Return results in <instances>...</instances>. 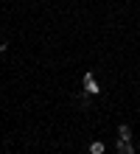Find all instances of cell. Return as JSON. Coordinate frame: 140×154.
Segmentation results:
<instances>
[{
	"instance_id": "obj_1",
	"label": "cell",
	"mask_w": 140,
	"mask_h": 154,
	"mask_svg": "<svg viewBox=\"0 0 140 154\" xmlns=\"http://www.w3.org/2000/svg\"><path fill=\"white\" fill-rule=\"evenodd\" d=\"M115 154H135V146H132V140H120V137H118Z\"/></svg>"
},
{
	"instance_id": "obj_2",
	"label": "cell",
	"mask_w": 140,
	"mask_h": 154,
	"mask_svg": "<svg viewBox=\"0 0 140 154\" xmlns=\"http://www.w3.org/2000/svg\"><path fill=\"white\" fill-rule=\"evenodd\" d=\"M84 93H87V95H98V93H101V87H98V81H95V79H90V81H84Z\"/></svg>"
},
{
	"instance_id": "obj_3",
	"label": "cell",
	"mask_w": 140,
	"mask_h": 154,
	"mask_svg": "<svg viewBox=\"0 0 140 154\" xmlns=\"http://www.w3.org/2000/svg\"><path fill=\"white\" fill-rule=\"evenodd\" d=\"M118 137L120 140H132V129H129V123H120L118 126Z\"/></svg>"
},
{
	"instance_id": "obj_4",
	"label": "cell",
	"mask_w": 140,
	"mask_h": 154,
	"mask_svg": "<svg viewBox=\"0 0 140 154\" xmlns=\"http://www.w3.org/2000/svg\"><path fill=\"white\" fill-rule=\"evenodd\" d=\"M104 149H107V146H104L101 140H92V143H90V154H104Z\"/></svg>"
}]
</instances>
